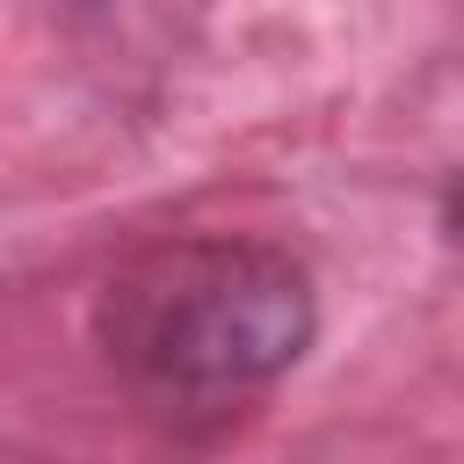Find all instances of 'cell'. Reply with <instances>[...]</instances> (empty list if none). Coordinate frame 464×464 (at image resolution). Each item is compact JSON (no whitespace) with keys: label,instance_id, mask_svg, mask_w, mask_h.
<instances>
[{"label":"cell","instance_id":"1","mask_svg":"<svg viewBox=\"0 0 464 464\" xmlns=\"http://www.w3.org/2000/svg\"><path fill=\"white\" fill-rule=\"evenodd\" d=\"M319 334L312 276L268 239H167L102 290V348L160 413H225L268 392Z\"/></svg>","mask_w":464,"mask_h":464},{"label":"cell","instance_id":"2","mask_svg":"<svg viewBox=\"0 0 464 464\" xmlns=\"http://www.w3.org/2000/svg\"><path fill=\"white\" fill-rule=\"evenodd\" d=\"M442 225H450V239H464V174H457L450 196H442Z\"/></svg>","mask_w":464,"mask_h":464}]
</instances>
